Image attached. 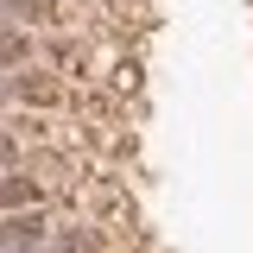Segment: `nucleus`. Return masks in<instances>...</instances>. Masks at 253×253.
Here are the masks:
<instances>
[{
	"label": "nucleus",
	"mask_w": 253,
	"mask_h": 253,
	"mask_svg": "<svg viewBox=\"0 0 253 253\" xmlns=\"http://www.w3.org/2000/svg\"><path fill=\"white\" fill-rule=\"evenodd\" d=\"M44 241H51V221L38 215V209L0 215V253H44Z\"/></svg>",
	"instance_id": "obj_1"
},
{
	"label": "nucleus",
	"mask_w": 253,
	"mask_h": 253,
	"mask_svg": "<svg viewBox=\"0 0 253 253\" xmlns=\"http://www.w3.org/2000/svg\"><path fill=\"white\" fill-rule=\"evenodd\" d=\"M32 203H38L32 177H0V209H32Z\"/></svg>",
	"instance_id": "obj_2"
},
{
	"label": "nucleus",
	"mask_w": 253,
	"mask_h": 253,
	"mask_svg": "<svg viewBox=\"0 0 253 253\" xmlns=\"http://www.w3.org/2000/svg\"><path fill=\"white\" fill-rule=\"evenodd\" d=\"M0 63H26V32H6V26H0Z\"/></svg>",
	"instance_id": "obj_3"
},
{
	"label": "nucleus",
	"mask_w": 253,
	"mask_h": 253,
	"mask_svg": "<svg viewBox=\"0 0 253 253\" xmlns=\"http://www.w3.org/2000/svg\"><path fill=\"white\" fill-rule=\"evenodd\" d=\"M6 158H13V139H6V133H0V165H6Z\"/></svg>",
	"instance_id": "obj_4"
}]
</instances>
